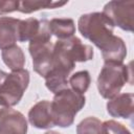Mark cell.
<instances>
[{"instance_id": "obj_1", "label": "cell", "mask_w": 134, "mask_h": 134, "mask_svg": "<svg viewBox=\"0 0 134 134\" xmlns=\"http://www.w3.org/2000/svg\"><path fill=\"white\" fill-rule=\"evenodd\" d=\"M50 104L54 125L67 128L73 124L75 115L84 108L86 98L84 94L67 88L55 93Z\"/></svg>"}, {"instance_id": "obj_2", "label": "cell", "mask_w": 134, "mask_h": 134, "mask_svg": "<svg viewBox=\"0 0 134 134\" xmlns=\"http://www.w3.org/2000/svg\"><path fill=\"white\" fill-rule=\"evenodd\" d=\"M81 35L92 42L99 50H102L114 37V25L108 17L99 12L84 14L77 22Z\"/></svg>"}, {"instance_id": "obj_3", "label": "cell", "mask_w": 134, "mask_h": 134, "mask_svg": "<svg viewBox=\"0 0 134 134\" xmlns=\"http://www.w3.org/2000/svg\"><path fill=\"white\" fill-rule=\"evenodd\" d=\"M131 77L132 71L130 65L116 62H105L97 77L98 92L104 98L111 99L119 94L126 83H132Z\"/></svg>"}, {"instance_id": "obj_4", "label": "cell", "mask_w": 134, "mask_h": 134, "mask_svg": "<svg viewBox=\"0 0 134 134\" xmlns=\"http://www.w3.org/2000/svg\"><path fill=\"white\" fill-rule=\"evenodd\" d=\"M53 63L73 70L76 62H87L93 58V48L84 44L77 37L58 40L53 44Z\"/></svg>"}, {"instance_id": "obj_5", "label": "cell", "mask_w": 134, "mask_h": 134, "mask_svg": "<svg viewBox=\"0 0 134 134\" xmlns=\"http://www.w3.org/2000/svg\"><path fill=\"white\" fill-rule=\"evenodd\" d=\"M28 50L32 58L34 70L41 76L45 77L53 63V44L51 43L49 24L38 36L29 41Z\"/></svg>"}, {"instance_id": "obj_6", "label": "cell", "mask_w": 134, "mask_h": 134, "mask_svg": "<svg viewBox=\"0 0 134 134\" xmlns=\"http://www.w3.org/2000/svg\"><path fill=\"white\" fill-rule=\"evenodd\" d=\"M29 84V71L20 69L7 74L0 86V102L3 106L12 108L19 104Z\"/></svg>"}, {"instance_id": "obj_7", "label": "cell", "mask_w": 134, "mask_h": 134, "mask_svg": "<svg viewBox=\"0 0 134 134\" xmlns=\"http://www.w3.org/2000/svg\"><path fill=\"white\" fill-rule=\"evenodd\" d=\"M113 23L122 30L133 31L134 29V1H109L102 12Z\"/></svg>"}, {"instance_id": "obj_8", "label": "cell", "mask_w": 134, "mask_h": 134, "mask_svg": "<svg viewBox=\"0 0 134 134\" xmlns=\"http://www.w3.org/2000/svg\"><path fill=\"white\" fill-rule=\"evenodd\" d=\"M27 128V120L21 112L6 108L0 114V134H26Z\"/></svg>"}, {"instance_id": "obj_9", "label": "cell", "mask_w": 134, "mask_h": 134, "mask_svg": "<svg viewBox=\"0 0 134 134\" xmlns=\"http://www.w3.org/2000/svg\"><path fill=\"white\" fill-rule=\"evenodd\" d=\"M28 121L37 129H50L54 127L50 102L44 99L35 104L28 112Z\"/></svg>"}, {"instance_id": "obj_10", "label": "cell", "mask_w": 134, "mask_h": 134, "mask_svg": "<svg viewBox=\"0 0 134 134\" xmlns=\"http://www.w3.org/2000/svg\"><path fill=\"white\" fill-rule=\"evenodd\" d=\"M107 111L112 117L130 119L134 113V95L133 93L117 94L107 103Z\"/></svg>"}, {"instance_id": "obj_11", "label": "cell", "mask_w": 134, "mask_h": 134, "mask_svg": "<svg viewBox=\"0 0 134 134\" xmlns=\"http://www.w3.org/2000/svg\"><path fill=\"white\" fill-rule=\"evenodd\" d=\"M20 19L12 17L0 18V49L16 45L19 41V24Z\"/></svg>"}, {"instance_id": "obj_12", "label": "cell", "mask_w": 134, "mask_h": 134, "mask_svg": "<svg viewBox=\"0 0 134 134\" xmlns=\"http://www.w3.org/2000/svg\"><path fill=\"white\" fill-rule=\"evenodd\" d=\"M71 70L57 65L52 64L51 69L49 72L45 75V85L47 89L52 93H58L64 89L68 88V77Z\"/></svg>"}, {"instance_id": "obj_13", "label": "cell", "mask_w": 134, "mask_h": 134, "mask_svg": "<svg viewBox=\"0 0 134 134\" xmlns=\"http://www.w3.org/2000/svg\"><path fill=\"white\" fill-rule=\"evenodd\" d=\"M49 21L46 19L28 18L26 20H21L19 24V42H28L38 36L46 26H48Z\"/></svg>"}, {"instance_id": "obj_14", "label": "cell", "mask_w": 134, "mask_h": 134, "mask_svg": "<svg viewBox=\"0 0 134 134\" xmlns=\"http://www.w3.org/2000/svg\"><path fill=\"white\" fill-rule=\"evenodd\" d=\"M100 51L105 62L122 63L127 55L126 44L124 40L117 36H114L113 39Z\"/></svg>"}, {"instance_id": "obj_15", "label": "cell", "mask_w": 134, "mask_h": 134, "mask_svg": "<svg viewBox=\"0 0 134 134\" xmlns=\"http://www.w3.org/2000/svg\"><path fill=\"white\" fill-rule=\"evenodd\" d=\"M49 30L59 40H66L74 36L75 24L70 18H53L49 21Z\"/></svg>"}, {"instance_id": "obj_16", "label": "cell", "mask_w": 134, "mask_h": 134, "mask_svg": "<svg viewBox=\"0 0 134 134\" xmlns=\"http://www.w3.org/2000/svg\"><path fill=\"white\" fill-rule=\"evenodd\" d=\"M1 58L4 64L12 70H20L23 69L25 65V55L22 48L18 45H13L7 47L1 51Z\"/></svg>"}, {"instance_id": "obj_17", "label": "cell", "mask_w": 134, "mask_h": 134, "mask_svg": "<svg viewBox=\"0 0 134 134\" xmlns=\"http://www.w3.org/2000/svg\"><path fill=\"white\" fill-rule=\"evenodd\" d=\"M68 1H53V0H23L19 1L18 12L23 14H30L43 8H57L67 4Z\"/></svg>"}, {"instance_id": "obj_18", "label": "cell", "mask_w": 134, "mask_h": 134, "mask_svg": "<svg viewBox=\"0 0 134 134\" xmlns=\"http://www.w3.org/2000/svg\"><path fill=\"white\" fill-rule=\"evenodd\" d=\"M90 83H91V77L89 71L87 70L76 71L68 79V84L70 85L71 89L81 94H84L88 90Z\"/></svg>"}, {"instance_id": "obj_19", "label": "cell", "mask_w": 134, "mask_h": 134, "mask_svg": "<svg viewBox=\"0 0 134 134\" xmlns=\"http://www.w3.org/2000/svg\"><path fill=\"white\" fill-rule=\"evenodd\" d=\"M76 134H104L103 122L94 116L86 117L76 126Z\"/></svg>"}, {"instance_id": "obj_20", "label": "cell", "mask_w": 134, "mask_h": 134, "mask_svg": "<svg viewBox=\"0 0 134 134\" xmlns=\"http://www.w3.org/2000/svg\"><path fill=\"white\" fill-rule=\"evenodd\" d=\"M104 134H131L129 129L116 120H106L103 122Z\"/></svg>"}, {"instance_id": "obj_21", "label": "cell", "mask_w": 134, "mask_h": 134, "mask_svg": "<svg viewBox=\"0 0 134 134\" xmlns=\"http://www.w3.org/2000/svg\"><path fill=\"white\" fill-rule=\"evenodd\" d=\"M18 8H19V1L17 0H0V15L17 12Z\"/></svg>"}, {"instance_id": "obj_22", "label": "cell", "mask_w": 134, "mask_h": 134, "mask_svg": "<svg viewBox=\"0 0 134 134\" xmlns=\"http://www.w3.org/2000/svg\"><path fill=\"white\" fill-rule=\"evenodd\" d=\"M7 74H8V73H6L5 71H3V70H1V69H0V86H1V85L3 84V82L5 81V79H6Z\"/></svg>"}, {"instance_id": "obj_23", "label": "cell", "mask_w": 134, "mask_h": 134, "mask_svg": "<svg viewBox=\"0 0 134 134\" xmlns=\"http://www.w3.org/2000/svg\"><path fill=\"white\" fill-rule=\"evenodd\" d=\"M6 108H7V107L3 106V105L1 104V102H0V114H1V113H2V112H3V111H4L5 109H6Z\"/></svg>"}, {"instance_id": "obj_24", "label": "cell", "mask_w": 134, "mask_h": 134, "mask_svg": "<svg viewBox=\"0 0 134 134\" xmlns=\"http://www.w3.org/2000/svg\"><path fill=\"white\" fill-rule=\"evenodd\" d=\"M44 134H61V133H59V132H57V131H47V132H45Z\"/></svg>"}]
</instances>
